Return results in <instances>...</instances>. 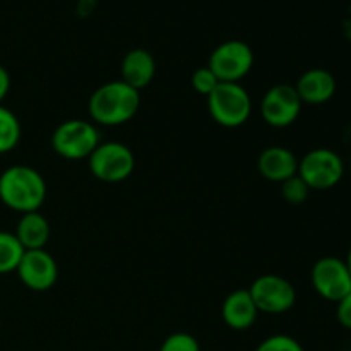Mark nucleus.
I'll list each match as a JSON object with an SVG mask.
<instances>
[{
	"label": "nucleus",
	"mask_w": 351,
	"mask_h": 351,
	"mask_svg": "<svg viewBox=\"0 0 351 351\" xmlns=\"http://www.w3.org/2000/svg\"><path fill=\"white\" fill-rule=\"evenodd\" d=\"M160 351H201V346L189 332H173L161 343Z\"/></svg>",
	"instance_id": "obj_21"
},
{
	"label": "nucleus",
	"mask_w": 351,
	"mask_h": 351,
	"mask_svg": "<svg viewBox=\"0 0 351 351\" xmlns=\"http://www.w3.org/2000/svg\"><path fill=\"white\" fill-rule=\"evenodd\" d=\"M16 273L24 287L38 293L51 290L58 280L57 261L45 249L24 250Z\"/></svg>",
	"instance_id": "obj_11"
},
{
	"label": "nucleus",
	"mask_w": 351,
	"mask_h": 351,
	"mask_svg": "<svg viewBox=\"0 0 351 351\" xmlns=\"http://www.w3.org/2000/svg\"><path fill=\"white\" fill-rule=\"evenodd\" d=\"M154 74H156V62H154L153 55L144 48H134V50L127 51L125 57L122 58V64H120L122 79L120 81L137 91L147 88L154 79Z\"/></svg>",
	"instance_id": "obj_15"
},
{
	"label": "nucleus",
	"mask_w": 351,
	"mask_h": 351,
	"mask_svg": "<svg viewBox=\"0 0 351 351\" xmlns=\"http://www.w3.org/2000/svg\"><path fill=\"white\" fill-rule=\"evenodd\" d=\"M9 89H10V74L7 72L5 67L0 65V105H2V101L5 99V96L9 95Z\"/></svg>",
	"instance_id": "obj_24"
},
{
	"label": "nucleus",
	"mask_w": 351,
	"mask_h": 351,
	"mask_svg": "<svg viewBox=\"0 0 351 351\" xmlns=\"http://www.w3.org/2000/svg\"><path fill=\"white\" fill-rule=\"evenodd\" d=\"M302 99L291 84H274L267 89L261 101V115L271 127L285 129L297 122L302 112Z\"/></svg>",
	"instance_id": "obj_10"
},
{
	"label": "nucleus",
	"mask_w": 351,
	"mask_h": 351,
	"mask_svg": "<svg viewBox=\"0 0 351 351\" xmlns=\"http://www.w3.org/2000/svg\"><path fill=\"white\" fill-rule=\"evenodd\" d=\"M343 175V158L329 147H315L298 160V177L311 191H329L341 182Z\"/></svg>",
	"instance_id": "obj_4"
},
{
	"label": "nucleus",
	"mask_w": 351,
	"mask_h": 351,
	"mask_svg": "<svg viewBox=\"0 0 351 351\" xmlns=\"http://www.w3.org/2000/svg\"><path fill=\"white\" fill-rule=\"evenodd\" d=\"M218 84L219 79L216 77L215 72H213L208 65H206V67H199L197 71H194V74H192V88L195 89V93L206 96V98L215 91V88Z\"/></svg>",
	"instance_id": "obj_20"
},
{
	"label": "nucleus",
	"mask_w": 351,
	"mask_h": 351,
	"mask_svg": "<svg viewBox=\"0 0 351 351\" xmlns=\"http://www.w3.org/2000/svg\"><path fill=\"white\" fill-rule=\"evenodd\" d=\"M249 293L257 311L264 314H285L297 304V290L280 274H263L250 285Z\"/></svg>",
	"instance_id": "obj_8"
},
{
	"label": "nucleus",
	"mask_w": 351,
	"mask_h": 351,
	"mask_svg": "<svg viewBox=\"0 0 351 351\" xmlns=\"http://www.w3.org/2000/svg\"><path fill=\"white\" fill-rule=\"evenodd\" d=\"M345 263H346V266H348V271H350V274H351V247H350V250H348V256H346Z\"/></svg>",
	"instance_id": "obj_25"
},
{
	"label": "nucleus",
	"mask_w": 351,
	"mask_h": 351,
	"mask_svg": "<svg viewBox=\"0 0 351 351\" xmlns=\"http://www.w3.org/2000/svg\"><path fill=\"white\" fill-rule=\"evenodd\" d=\"M24 249L14 233L0 230V274L12 273L17 269Z\"/></svg>",
	"instance_id": "obj_17"
},
{
	"label": "nucleus",
	"mask_w": 351,
	"mask_h": 351,
	"mask_svg": "<svg viewBox=\"0 0 351 351\" xmlns=\"http://www.w3.org/2000/svg\"><path fill=\"white\" fill-rule=\"evenodd\" d=\"M256 351H305L304 346L288 335H273L261 341Z\"/></svg>",
	"instance_id": "obj_22"
},
{
	"label": "nucleus",
	"mask_w": 351,
	"mask_h": 351,
	"mask_svg": "<svg viewBox=\"0 0 351 351\" xmlns=\"http://www.w3.org/2000/svg\"><path fill=\"white\" fill-rule=\"evenodd\" d=\"M21 123L9 108L0 105V154L10 153L19 144Z\"/></svg>",
	"instance_id": "obj_18"
},
{
	"label": "nucleus",
	"mask_w": 351,
	"mask_h": 351,
	"mask_svg": "<svg viewBox=\"0 0 351 351\" xmlns=\"http://www.w3.org/2000/svg\"><path fill=\"white\" fill-rule=\"evenodd\" d=\"M141 95L123 81H110L99 86L88 101V112L93 122L106 127L127 123L137 115Z\"/></svg>",
	"instance_id": "obj_1"
},
{
	"label": "nucleus",
	"mask_w": 351,
	"mask_h": 351,
	"mask_svg": "<svg viewBox=\"0 0 351 351\" xmlns=\"http://www.w3.org/2000/svg\"><path fill=\"white\" fill-rule=\"evenodd\" d=\"M47 199V182L43 175L27 165H14L0 175V201L12 211H40Z\"/></svg>",
	"instance_id": "obj_2"
},
{
	"label": "nucleus",
	"mask_w": 351,
	"mask_h": 351,
	"mask_svg": "<svg viewBox=\"0 0 351 351\" xmlns=\"http://www.w3.org/2000/svg\"><path fill=\"white\" fill-rule=\"evenodd\" d=\"M311 283L319 297L338 304L351 291V274L345 259L335 256L321 257L312 266Z\"/></svg>",
	"instance_id": "obj_9"
},
{
	"label": "nucleus",
	"mask_w": 351,
	"mask_h": 351,
	"mask_svg": "<svg viewBox=\"0 0 351 351\" xmlns=\"http://www.w3.org/2000/svg\"><path fill=\"white\" fill-rule=\"evenodd\" d=\"M93 177L105 184H119L127 180L136 168V156L132 149L122 143H99L88 158Z\"/></svg>",
	"instance_id": "obj_5"
},
{
	"label": "nucleus",
	"mask_w": 351,
	"mask_h": 351,
	"mask_svg": "<svg viewBox=\"0 0 351 351\" xmlns=\"http://www.w3.org/2000/svg\"><path fill=\"white\" fill-rule=\"evenodd\" d=\"M14 235L19 240L24 250L45 249L51 235L50 223H48V219L40 211L26 213L17 221L16 233Z\"/></svg>",
	"instance_id": "obj_16"
},
{
	"label": "nucleus",
	"mask_w": 351,
	"mask_h": 351,
	"mask_svg": "<svg viewBox=\"0 0 351 351\" xmlns=\"http://www.w3.org/2000/svg\"><path fill=\"white\" fill-rule=\"evenodd\" d=\"M211 119L226 129L242 127L252 113V99L240 82H219L208 96Z\"/></svg>",
	"instance_id": "obj_3"
},
{
	"label": "nucleus",
	"mask_w": 351,
	"mask_h": 351,
	"mask_svg": "<svg viewBox=\"0 0 351 351\" xmlns=\"http://www.w3.org/2000/svg\"><path fill=\"white\" fill-rule=\"evenodd\" d=\"M336 317H338V322L343 326V328L350 329L351 331V291L338 302V307H336Z\"/></svg>",
	"instance_id": "obj_23"
},
{
	"label": "nucleus",
	"mask_w": 351,
	"mask_h": 351,
	"mask_svg": "<svg viewBox=\"0 0 351 351\" xmlns=\"http://www.w3.org/2000/svg\"><path fill=\"white\" fill-rule=\"evenodd\" d=\"M257 315H259V311H257L249 290H235L223 300V322L233 331H247V329H250L256 324Z\"/></svg>",
	"instance_id": "obj_14"
},
{
	"label": "nucleus",
	"mask_w": 351,
	"mask_h": 351,
	"mask_svg": "<svg viewBox=\"0 0 351 351\" xmlns=\"http://www.w3.org/2000/svg\"><path fill=\"white\" fill-rule=\"evenodd\" d=\"M302 103L307 105H322L332 99L336 93V79L329 71L314 67L305 71L295 84Z\"/></svg>",
	"instance_id": "obj_13"
},
{
	"label": "nucleus",
	"mask_w": 351,
	"mask_h": 351,
	"mask_svg": "<svg viewBox=\"0 0 351 351\" xmlns=\"http://www.w3.org/2000/svg\"><path fill=\"white\" fill-rule=\"evenodd\" d=\"M98 144V129L86 120H65L51 134V147L65 160H88Z\"/></svg>",
	"instance_id": "obj_6"
},
{
	"label": "nucleus",
	"mask_w": 351,
	"mask_h": 351,
	"mask_svg": "<svg viewBox=\"0 0 351 351\" xmlns=\"http://www.w3.org/2000/svg\"><path fill=\"white\" fill-rule=\"evenodd\" d=\"M208 67L219 82H240L254 67V51L245 41L228 40L209 55Z\"/></svg>",
	"instance_id": "obj_7"
},
{
	"label": "nucleus",
	"mask_w": 351,
	"mask_h": 351,
	"mask_svg": "<svg viewBox=\"0 0 351 351\" xmlns=\"http://www.w3.org/2000/svg\"><path fill=\"white\" fill-rule=\"evenodd\" d=\"M308 194H311V189H308V185L298 177V173L281 184V195H283V199L288 202V204H293V206L304 204V202L308 199Z\"/></svg>",
	"instance_id": "obj_19"
},
{
	"label": "nucleus",
	"mask_w": 351,
	"mask_h": 351,
	"mask_svg": "<svg viewBox=\"0 0 351 351\" xmlns=\"http://www.w3.org/2000/svg\"><path fill=\"white\" fill-rule=\"evenodd\" d=\"M257 170L266 180L283 184L298 173V158L288 147H266L257 158Z\"/></svg>",
	"instance_id": "obj_12"
}]
</instances>
